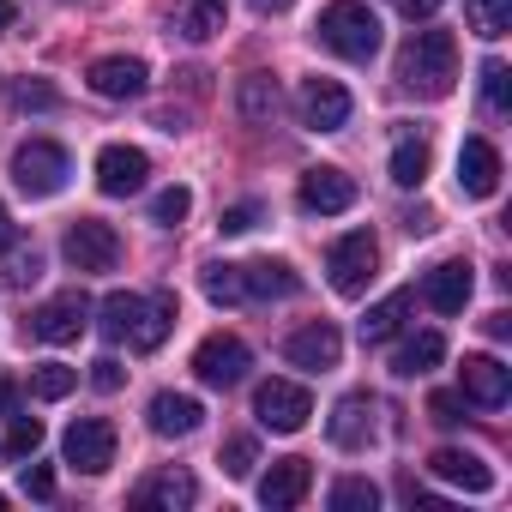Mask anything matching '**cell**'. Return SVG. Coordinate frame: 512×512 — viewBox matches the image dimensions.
Listing matches in <instances>:
<instances>
[{
	"label": "cell",
	"instance_id": "6da1fadb",
	"mask_svg": "<svg viewBox=\"0 0 512 512\" xmlns=\"http://www.w3.org/2000/svg\"><path fill=\"white\" fill-rule=\"evenodd\" d=\"M398 79L416 97H452L458 85V37L452 31H416L398 55Z\"/></svg>",
	"mask_w": 512,
	"mask_h": 512
},
{
	"label": "cell",
	"instance_id": "7a4b0ae2",
	"mask_svg": "<svg viewBox=\"0 0 512 512\" xmlns=\"http://www.w3.org/2000/svg\"><path fill=\"white\" fill-rule=\"evenodd\" d=\"M314 37L344 61H374L380 55V19L362 7V0H332V7L314 19Z\"/></svg>",
	"mask_w": 512,
	"mask_h": 512
},
{
	"label": "cell",
	"instance_id": "3957f363",
	"mask_svg": "<svg viewBox=\"0 0 512 512\" xmlns=\"http://www.w3.org/2000/svg\"><path fill=\"white\" fill-rule=\"evenodd\" d=\"M374 266H380V241L368 229H350L326 247V272H332V290L338 296H362L374 284Z\"/></svg>",
	"mask_w": 512,
	"mask_h": 512
},
{
	"label": "cell",
	"instance_id": "277c9868",
	"mask_svg": "<svg viewBox=\"0 0 512 512\" xmlns=\"http://www.w3.org/2000/svg\"><path fill=\"white\" fill-rule=\"evenodd\" d=\"M67 151L55 145V139H31V145H19L13 151V181L31 193V199H49V193H61L67 187Z\"/></svg>",
	"mask_w": 512,
	"mask_h": 512
},
{
	"label": "cell",
	"instance_id": "5b68a950",
	"mask_svg": "<svg viewBox=\"0 0 512 512\" xmlns=\"http://www.w3.org/2000/svg\"><path fill=\"white\" fill-rule=\"evenodd\" d=\"M253 416H260V428H272V434H302L308 416H314V398L296 380H266L253 392Z\"/></svg>",
	"mask_w": 512,
	"mask_h": 512
},
{
	"label": "cell",
	"instance_id": "8992f818",
	"mask_svg": "<svg viewBox=\"0 0 512 512\" xmlns=\"http://www.w3.org/2000/svg\"><path fill=\"white\" fill-rule=\"evenodd\" d=\"M61 253H67L73 272H115V266H121V235H115L103 217H79V223L67 229Z\"/></svg>",
	"mask_w": 512,
	"mask_h": 512
},
{
	"label": "cell",
	"instance_id": "52a82bcc",
	"mask_svg": "<svg viewBox=\"0 0 512 512\" xmlns=\"http://www.w3.org/2000/svg\"><path fill=\"white\" fill-rule=\"evenodd\" d=\"M247 368H253V356H247V344H241L235 332H211V338L193 350V374H199L205 386H241Z\"/></svg>",
	"mask_w": 512,
	"mask_h": 512
},
{
	"label": "cell",
	"instance_id": "ba28073f",
	"mask_svg": "<svg viewBox=\"0 0 512 512\" xmlns=\"http://www.w3.org/2000/svg\"><path fill=\"white\" fill-rule=\"evenodd\" d=\"M61 452H67V464H73V470L103 476V470L115 464V428H109L103 416H79V422L61 434Z\"/></svg>",
	"mask_w": 512,
	"mask_h": 512
},
{
	"label": "cell",
	"instance_id": "9c48e42d",
	"mask_svg": "<svg viewBox=\"0 0 512 512\" xmlns=\"http://www.w3.org/2000/svg\"><path fill=\"white\" fill-rule=\"evenodd\" d=\"M145 175H151V157H145L139 145H103V151H97V187H103L109 199L139 193Z\"/></svg>",
	"mask_w": 512,
	"mask_h": 512
},
{
	"label": "cell",
	"instance_id": "30bf717a",
	"mask_svg": "<svg viewBox=\"0 0 512 512\" xmlns=\"http://www.w3.org/2000/svg\"><path fill=\"white\" fill-rule=\"evenodd\" d=\"M458 392H464L470 404H482V410H500V404L512 398V374H506L500 356H464V368H458Z\"/></svg>",
	"mask_w": 512,
	"mask_h": 512
},
{
	"label": "cell",
	"instance_id": "8fae6325",
	"mask_svg": "<svg viewBox=\"0 0 512 512\" xmlns=\"http://www.w3.org/2000/svg\"><path fill=\"white\" fill-rule=\"evenodd\" d=\"M85 320H91V302H85L79 290H67V296L43 302V308L31 314V332H37L43 344H73V338L85 332Z\"/></svg>",
	"mask_w": 512,
	"mask_h": 512
},
{
	"label": "cell",
	"instance_id": "7c38bea8",
	"mask_svg": "<svg viewBox=\"0 0 512 512\" xmlns=\"http://www.w3.org/2000/svg\"><path fill=\"white\" fill-rule=\"evenodd\" d=\"M284 356H290L296 368H308V374H326V368H338L344 338H338V326L314 320V326H302V332H290V338H284Z\"/></svg>",
	"mask_w": 512,
	"mask_h": 512
},
{
	"label": "cell",
	"instance_id": "4fadbf2b",
	"mask_svg": "<svg viewBox=\"0 0 512 512\" xmlns=\"http://www.w3.org/2000/svg\"><path fill=\"white\" fill-rule=\"evenodd\" d=\"M302 121L314 133H338L350 121V91L338 79H302Z\"/></svg>",
	"mask_w": 512,
	"mask_h": 512
},
{
	"label": "cell",
	"instance_id": "5bb4252c",
	"mask_svg": "<svg viewBox=\"0 0 512 512\" xmlns=\"http://www.w3.org/2000/svg\"><path fill=\"white\" fill-rule=\"evenodd\" d=\"M296 199H302V211H314V217H338V211L356 205V181H350L344 169H308Z\"/></svg>",
	"mask_w": 512,
	"mask_h": 512
},
{
	"label": "cell",
	"instance_id": "9a60e30c",
	"mask_svg": "<svg viewBox=\"0 0 512 512\" xmlns=\"http://www.w3.org/2000/svg\"><path fill=\"white\" fill-rule=\"evenodd\" d=\"M470 290H476V272H470L464 260H440V266L422 278V302H428L434 314H464Z\"/></svg>",
	"mask_w": 512,
	"mask_h": 512
},
{
	"label": "cell",
	"instance_id": "2e32d148",
	"mask_svg": "<svg viewBox=\"0 0 512 512\" xmlns=\"http://www.w3.org/2000/svg\"><path fill=\"white\" fill-rule=\"evenodd\" d=\"M145 61L139 55H103V61H91V91L97 97H109V103H127V97H139L145 91Z\"/></svg>",
	"mask_w": 512,
	"mask_h": 512
},
{
	"label": "cell",
	"instance_id": "e0dca14e",
	"mask_svg": "<svg viewBox=\"0 0 512 512\" xmlns=\"http://www.w3.org/2000/svg\"><path fill=\"white\" fill-rule=\"evenodd\" d=\"M308 488H314V464H308V458H278V464L266 470V482H260V500H266L272 512H290V506L308 500Z\"/></svg>",
	"mask_w": 512,
	"mask_h": 512
},
{
	"label": "cell",
	"instance_id": "ac0fdd59",
	"mask_svg": "<svg viewBox=\"0 0 512 512\" xmlns=\"http://www.w3.org/2000/svg\"><path fill=\"white\" fill-rule=\"evenodd\" d=\"M428 470H434L440 482L464 488V494H488V488H494V470H488V458H476V452H464V446H440V452L428 458Z\"/></svg>",
	"mask_w": 512,
	"mask_h": 512
},
{
	"label": "cell",
	"instance_id": "d6986e66",
	"mask_svg": "<svg viewBox=\"0 0 512 512\" xmlns=\"http://www.w3.org/2000/svg\"><path fill=\"white\" fill-rule=\"evenodd\" d=\"M458 187L470 199H488L500 187V151L488 139H464V151H458Z\"/></svg>",
	"mask_w": 512,
	"mask_h": 512
},
{
	"label": "cell",
	"instance_id": "ffe728a7",
	"mask_svg": "<svg viewBox=\"0 0 512 512\" xmlns=\"http://www.w3.org/2000/svg\"><path fill=\"white\" fill-rule=\"evenodd\" d=\"M199 422H205V404H199V398H187V392H157V398H151V434L181 440V434H193Z\"/></svg>",
	"mask_w": 512,
	"mask_h": 512
},
{
	"label": "cell",
	"instance_id": "44dd1931",
	"mask_svg": "<svg viewBox=\"0 0 512 512\" xmlns=\"http://www.w3.org/2000/svg\"><path fill=\"white\" fill-rule=\"evenodd\" d=\"M368 440H374V398H368V392H350V398L332 410V446L362 452Z\"/></svg>",
	"mask_w": 512,
	"mask_h": 512
},
{
	"label": "cell",
	"instance_id": "7402d4cb",
	"mask_svg": "<svg viewBox=\"0 0 512 512\" xmlns=\"http://www.w3.org/2000/svg\"><path fill=\"white\" fill-rule=\"evenodd\" d=\"M193 500H199V482H193L187 470H157V476H145L139 494H133V506H163V512H181V506H193Z\"/></svg>",
	"mask_w": 512,
	"mask_h": 512
},
{
	"label": "cell",
	"instance_id": "603a6c76",
	"mask_svg": "<svg viewBox=\"0 0 512 512\" xmlns=\"http://www.w3.org/2000/svg\"><path fill=\"white\" fill-rule=\"evenodd\" d=\"M241 290L247 296H260V302H272V296H296L302 290V278L290 272V260H253V266H241Z\"/></svg>",
	"mask_w": 512,
	"mask_h": 512
},
{
	"label": "cell",
	"instance_id": "cb8c5ba5",
	"mask_svg": "<svg viewBox=\"0 0 512 512\" xmlns=\"http://www.w3.org/2000/svg\"><path fill=\"white\" fill-rule=\"evenodd\" d=\"M169 326H175V296L169 290H157V296H145L139 302V320H133V350H157L163 338H169Z\"/></svg>",
	"mask_w": 512,
	"mask_h": 512
},
{
	"label": "cell",
	"instance_id": "d4e9b609",
	"mask_svg": "<svg viewBox=\"0 0 512 512\" xmlns=\"http://www.w3.org/2000/svg\"><path fill=\"white\" fill-rule=\"evenodd\" d=\"M223 19H229L223 0H175V31H181L187 43H211V37L223 31Z\"/></svg>",
	"mask_w": 512,
	"mask_h": 512
},
{
	"label": "cell",
	"instance_id": "484cf974",
	"mask_svg": "<svg viewBox=\"0 0 512 512\" xmlns=\"http://www.w3.org/2000/svg\"><path fill=\"white\" fill-rule=\"evenodd\" d=\"M410 302H416L410 290H392L386 302H374V308L362 314V326H356V332H362V344H386V338H398V326H404Z\"/></svg>",
	"mask_w": 512,
	"mask_h": 512
},
{
	"label": "cell",
	"instance_id": "4316f807",
	"mask_svg": "<svg viewBox=\"0 0 512 512\" xmlns=\"http://www.w3.org/2000/svg\"><path fill=\"white\" fill-rule=\"evenodd\" d=\"M440 356H446V338H440V332H416V338H404V344H398L392 374H398V380H416V374L440 368Z\"/></svg>",
	"mask_w": 512,
	"mask_h": 512
},
{
	"label": "cell",
	"instance_id": "83f0119b",
	"mask_svg": "<svg viewBox=\"0 0 512 512\" xmlns=\"http://www.w3.org/2000/svg\"><path fill=\"white\" fill-rule=\"evenodd\" d=\"M235 109H241V121L266 127V121L278 115V79H272V73H247L241 91H235Z\"/></svg>",
	"mask_w": 512,
	"mask_h": 512
},
{
	"label": "cell",
	"instance_id": "f1b7e54d",
	"mask_svg": "<svg viewBox=\"0 0 512 512\" xmlns=\"http://www.w3.org/2000/svg\"><path fill=\"white\" fill-rule=\"evenodd\" d=\"M464 25L482 37V43H500L512 31V0H464Z\"/></svg>",
	"mask_w": 512,
	"mask_h": 512
},
{
	"label": "cell",
	"instance_id": "f546056e",
	"mask_svg": "<svg viewBox=\"0 0 512 512\" xmlns=\"http://www.w3.org/2000/svg\"><path fill=\"white\" fill-rule=\"evenodd\" d=\"M428 163H434L428 139H398V145H392V181H398V187H422V181H428Z\"/></svg>",
	"mask_w": 512,
	"mask_h": 512
},
{
	"label": "cell",
	"instance_id": "4dcf8cb0",
	"mask_svg": "<svg viewBox=\"0 0 512 512\" xmlns=\"http://www.w3.org/2000/svg\"><path fill=\"white\" fill-rule=\"evenodd\" d=\"M0 272H7L13 290L37 284V278H43V253H37V241H13V235H7V266H0Z\"/></svg>",
	"mask_w": 512,
	"mask_h": 512
},
{
	"label": "cell",
	"instance_id": "1f68e13d",
	"mask_svg": "<svg viewBox=\"0 0 512 512\" xmlns=\"http://www.w3.org/2000/svg\"><path fill=\"white\" fill-rule=\"evenodd\" d=\"M199 290L217 302V308H229V302H241L247 290H241V266H223V260H211L205 272H199Z\"/></svg>",
	"mask_w": 512,
	"mask_h": 512
},
{
	"label": "cell",
	"instance_id": "d6a6232c",
	"mask_svg": "<svg viewBox=\"0 0 512 512\" xmlns=\"http://www.w3.org/2000/svg\"><path fill=\"white\" fill-rule=\"evenodd\" d=\"M139 302H145V296H109V302L97 308V314H103V320H97V326H103V338H133Z\"/></svg>",
	"mask_w": 512,
	"mask_h": 512
},
{
	"label": "cell",
	"instance_id": "836d02e7",
	"mask_svg": "<svg viewBox=\"0 0 512 512\" xmlns=\"http://www.w3.org/2000/svg\"><path fill=\"white\" fill-rule=\"evenodd\" d=\"M79 386V368H67V362H43L37 374H31V392L43 398V404H55V398H67Z\"/></svg>",
	"mask_w": 512,
	"mask_h": 512
},
{
	"label": "cell",
	"instance_id": "e575fe53",
	"mask_svg": "<svg viewBox=\"0 0 512 512\" xmlns=\"http://www.w3.org/2000/svg\"><path fill=\"white\" fill-rule=\"evenodd\" d=\"M332 506L338 512H374L380 506V488L368 476H344V482H332Z\"/></svg>",
	"mask_w": 512,
	"mask_h": 512
},
{
	"label": "cell",
	"instance_id": "d590c367",
	"mask_svg": "<svg viewBox=\"0 0 512 512\" xmlns=\"http://www.w3.org/2000/svg\"><path fill=\"white\" fill-rule=\"evenodd\" d=\"M482 103H488V115L512 109V73H506V61H482Z\"/></svg>",
	"mask_w": 512,
	"mask_h": 512
},
{
	"label": "cell",
	"instance_id": "8d00e7d4",
	"mask_svg": "<svg viewBox=\"0 0 512 512\" xmlns=\"http://www.w3.org/2000/svg\"><path fill=\"white\" fill-rule=\"evenodd\" d=\"M187 211H193V193H187V187H163V193L151 199V217H157L163 229H175V223H187Z\"/></svg>",
	"mask_w": 512,
	"mask_h": 512
},
{
	"label": "cell",
	"instance_id": "74e56055",
	"mask_svg": "<svg viewBox=\"0 0 512 512\" xmlns=\"http://www.w3.org/2000/svg\"><path fill=\"white\" fill-rule=\"evenodd\" d=\"M37 446H43V422H37V416H13V428H7V458H37Z\"/></svg>",
	"mask_w": 512,
	"mask_h": 512
},
{
	"label": "cell",
	"instance_id": "f35d334b",
	"mask_svg": "<svg viewBox=\"0 0 512 512\" xmlns=\"http://www.w3.org/2000/svg\"><path fill=\"white\" fill-rule=\"evenodd\" d=\"M217 464H223L229 476H247L253 464H260V446H253L247 434H229V440H223V452H217Z\"/></svg>",
	"mask_w": 512,
	"mask_h": 512
},
{
	"label": "cell",
	"instance_id": "ab89813d",
	"mask_svg": "<svg viewBox=\"0 0 512 512\" xmlns=\"http://www.w3.org/2000/svg\"><path fill=\"white\" fill-rule=\"evenodd\" d=\"M428 416H434L440 428L464 422V392H434V398H428Z\"/></svg>",
	"mask_w": 512,
	"mask_h": 512
},
{
	"label": "cell",
	"instance_id": "60d3db41",
	"mask_svg": "<svg viewBox=\"0 0 512 512\" xmlns=\"http://www.w3.org/2000/svg\"><path fill=\"white\" fill-rule=\"evenodd\" d=\"M19 488H25L31 500H55V470H49V464H25Z\"/></svg>",
	"mask_w": 512,
	"mask_h": 512
},
{
	"label": "cell",
	"instance_id": "b9f144b4",
	"mask_svg": "<svg viewBox=\"0 0 512 512\" xmlns=\"http://www.w3.org/2000/svg\"><path fill=\"white\" fill-rule=\"evenodd\" d=\"M13 103H19V109H55L61 97H55V85H31V79H25V85L13 91Z\"/></svg>",
	"mask_w": 512,
	"mask_h": 512
},
{
	"label": "cell",
	"instance_id": "7bdbcfd3",
	"mask_svg": "<svg viewBox=\"0 0 512 512\" xmlns=\"http://www.w3.org/2000/svg\"><path fill=\"white\" fill-rule=\"evenodd\" d=\"M121 380H127V374H121L115 356H97V362H91V386H97V392H121Z\"/></svg>",
	"mask_w": 512,
	"mask_h": 512
},
{
	"label": "cell",
	"instance_id": "ee69618b",
	"mask_svg": "<svg viewBox=\"0 0 512 512\" xmlns=\"http://www.w3.org/2000/svg\"><path fill=\"white\" fill-rule=\"evenodd\" d=\"M253 223H260V205H229V211H223V223H217V229H223V235H247V229H253Z\"/></svg>",
	"mask_w": 512,
	"mask_h": 512
},
{
	"label": "cell",
	"instance_id": "f6af8a7d",
	"mask_svg": "<svg viewBox=\"0 0 512 512\" xmlns=\"http://www.w3.org/2000/svg\"><path fill=\"white\" fill-rule=\"evenodd\" d=\"M392 7L416 25V19H434V13H440V0H392Z\"/></svg>",
	"mask_w": 512,
	"mask_h": 512
},
{
	"label": "cell",
	"instance_id": "bcb514c9",
	"mask_svg": "<svg viewBox=\"0 0 512 512\" xmlns=\"http://www.w3.org/2000/svg\"><path fill=\"white\" fill-rule=\"evenodd\" d=\"M13 410H19V386L0 374V416H13Z\"/></svg>",
	"mask_w": 512,
	"mask_h": 512
},
{
	"label": "cell",
	"instance_id": "7dc6e473",
	"mask_svg": "<svg viewBox=\"0 0 512 512\" xmlns=\"http://www.w3.org/2000/svg\"><path fill=\"white\" fill-rule=\"evenodd\" d=\"M482 326H488V338H506V332H512V314H488Z\"/></svg>",
	"mask_w": 512,
	"mask_h": 512
},
{
	"label": "cell",
	"instance_id": "c3c4849f",
	"mask_svg": "<svg viewBox=\"0 0 512 512\" xmlns=\"http://www.w3.org/2000/svg\"><path fill=\"white\" fill-rule=\"evenodd\" d=\"M296 0H253V13H290Z\"/></svg>",
	"mask_w": 512,
	"mask_h": 512
},
{
	"label": "cell",
	"instance_id": "681fc988",
	"mask_svg": "<svg viewBox=\"0 0 512 512\" xmlns=\"http://www.w3.org/2000/svg\"><path fill=\"white\" fill-rule=\"evenodd\" d=\"M13 19H19V7H13V0H0V31H7Z\"/></svg>",
	"mask_w": 512,
	"mask_h": 512
},
{
	"label": "cell",
	"instance_id": "f907efd6",
	"mask_svg": "<svg viewBox=\"0 0 512 512\" xmlns=\"http://www.w3.org/2000/svg\"><path fill=\"white\" fill-rule=\"evenodd\" d=\"M7 235H13V217H7V205H0V247H7Z\"/></svg>",
	"mask_w": 512,
	"mask_h": 512
},
{
	"label": "cell",
	"instance_id": "816d5d0a",
	"mask_svg": "<svg viewBox=\"0 0 512 512\" xmlns=\"http://www.w3.org/2000/svg\"><path fill=\"white\" fill-rule=\"evenodd\" d=\"M0 506H7V494H0Z\"/></svg>",
	"mask_w": 512,
	"mask_h": 512
}]
</instances>
